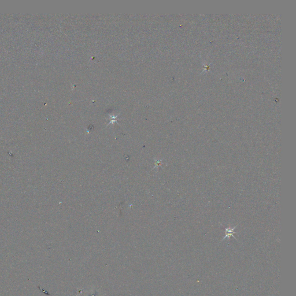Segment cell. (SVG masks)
I'll return each instance as SVG.
<instances>
[{
    "mask_svg": "<svg viewBox=\"0 0 296 296\" xmlns=\"http://www.w3.org/2000/svg\"><path fill=\"white\" fill-rule=\"evenodd\" d=\"M236 228V226L234 227V228H226V235L225 237H224V238H223V240H224V239H226V238H230L231 237H233L234 238H235L234 236V234L235 233V232H234V229Z\"/></svg>",
    "mask_w": 296,
    "mask_h": 296,
    "instance_id": "obj_1",
    "label": "cell"
}]
</instances>
